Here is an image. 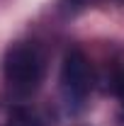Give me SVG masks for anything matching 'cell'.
<instances>
[{
    "label": "cell",
    "mask_w": 124,
    "mask_h": 126,
    "mask_svg": "<svg viewBox=\"0 0 124 126\" xmlns=\"http://www.w3.org/2000/svg\"><path fill=\"white\" fill-rule=\"evenodd\" d=\"M2 75L12 90L22 94L37 90L44 78V53L34 44H15L2 58Z\"/></svg>",
    "instance_id": "6da1fadb"
},
{
    "label": "cell",
    "mask_w": 124,
    "mask_h": 126,
    "mask_svg": "<svg viewBox=\"0 0 124 126\" xmlns=\"http://www.w3.org/2000/svg\"><path fill=\"white\" fill-rule=\"evenodd\" d=\"M90 85H93V73H90V63L85 53L80 48H71L63 56L61 65V92L66 102L73 107H80L90 92Z\"/></svg>",
    "instance_id": "7a4b0ae2"
},
{
    "label": "cell",
    "mask_w": 124,
    "mask_h": 126,
    "mask_svg": "<svg viewBox=\"0 0 124 126\" xmlns=\"http://www.w3.org/2000/svg\"><path fill=\"white\" fill-rule=\"evenodd\" d=\"M7 126H44L32 111L27 109H15L12 111V116H10V121H7Z\"/></svg>",
    "instance_id": "3957f363"
},
{
    "label": "cell",
    "mask_w": 124,
    "mask_h": 126,
    "mask_svg": "<svg viewBox=\"0 0 124 126\" xmlns=\"http://www.w3.org/2000/svg\"><path fill=\"white\" fill-rule=\"evenodd\" d=\"M112 90H114V94L122 99V104H124V70L114 73V78H112Z\"/></svg>",
    "instance_id": "277c9868"
},
{
    "label": "cell",
    "mask_w": 124,
    "mask_h": 126,
    "mask_svg": "<svg viewBox=\"0 0 124 126\" xmlns=\"http://www.w3.org/2000/svg\"><path fill=\"white\" fill-rule=\"evenodd\" d=\"M107 2H122V5H124V0H107Z\"/></svg>",
    "instance_id": "5b68a950"
}]
</instances>
